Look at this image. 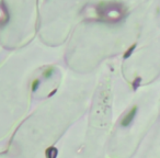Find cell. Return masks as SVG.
Instances as JSON below:
<instances>
[{
	"label": "cell",
	"mask_w": 160,
	"mask_h": 158,
	"mask_svg": "<svg viewBox=\"0 0 160 158\" xmlns=\"http://www.w3.org/2000/svg\"><path fill=\"white\" fill-rule=\"evenodd\" d=\"M136 113H137V107L132 108L131 111H129L128 113H127L126 115L123 118L122 122H121V125H122V126H124V127L125 126H128V125L131 124L132 122H133V120H134V118H135Z\"/></svg>",
	"instance_id": "3"
},
{
	"label": "cell",
	"mask_w": 160,
	"mask_h": 158,
	"mask_svg": "<svg viewBox=\"0 0 160 158\" xmlns=\"http://www.w3.org/2000/svg\"><path fill=\"white\" fill-rule=\"evenodd\" d=\"M97 21L104 23H118L124 19L126 9L120 3H101L96 7Z\"/></svg>",
	"instance_id": "1"
},
{
	"label": "cell",
	"mask_w": 160,
	"mask_h": 158,
	"mask_svg": "<svg viewBox=\"0 0 160 158\" xmlns=\"http://www.w3.org/2000/svg\"><path fill=\"white\" fill-rule=\"evenodd\" d=\"M41 81L40 79H34L33 81H32V85H31V88H32V91H36L38 88V86H40Z\"/></svg>",
	"instance_id": "6"
},
{
	"label": "cell",
	"mask_w": 160,
	"mask_h": 158,
	"mask_svg": "<svg viewBox=\"0 0 160 158\" xmlns=\"http://www.w3.org/2000/svg\"><path fill=\"white\" fill-rule=\"evenodd\" d=\"M135 47H136V45L134 44V45H132V46L129 47L128 49H127L126 53L124 54V58H125V59H126V58H128L129 56H131L132 54H133V51H134V49H135Z\"/></svg>",
	"instance_id": "7"
},
{
	"label": "cell",
	"mask_w": 160,
	"mask_h": 158,
	"mask_svg": "<svg viewBox=\"0 0 160 158\" xmlns=\"http://www.w3.org/2000/svg\"><path fill=\"white\" fill-rule=\"evenodd\" d=\"M54 73H55V69H54L53 67H49V68L45 69V70L43 71V77H44L45 79H48V78H51L52 76L54 75Z\"/></svg>",
	"instance_id": "5"
},
{
	"label": "cell",
	"mask_w": 160,
	"mask_h": 158,
	"mask_svg": "<svg viewBox=\"0 0 160 158\" xmlns=\"http://www.w3.org/2000/svg\"><path fill=\"white\" fill-rule=\"evenodd\" d=\"M10 20V14L7 6L3 1H0V28L5 27Z\"/></svg>",
	"instance_id": "2"
},
{
	"label": "cell",
	"mask_w": 160,
	"mask_h": 158,
	"mask_svg": "<svg viewBox=\"0 0 160 158\" xmlns=\"http://www.w3.org/2000/svg\"><path fill=\"white\" fill-rule=\"evenodd\" d=\"M58 155V150L57 148H55V147H48V148L46 149V151H45V156H46V158H56Z\"/></svg>",
	"instance_id": "4"
},
{
	"label": "cell",
	"mask_w": 160,
	"mask_h": 158,
	"mask_svg": "<svg viewBox=\"0 0 160 158\" xmlns=\"http://www.w3.org/2000/svg\"><path fill=\"white\" fill-rule=\"evenodd\" d=\"M140 84V78H136L135 79V81L133 83V87H134V89H137V87H138V85Z\"/></svg>",
	"instance_id": "8"
},
{
	"label": "cell",
	"mask_w": 160,
	"mask_h": 158,
	"mask_svg": "<svg viewBox=\"0 0 160 158\" xmlns=\"http://www.w3.org/2000/svg\"><path fill=\"white\" fill-rule=\"evenodd\" d=\"M56 91H57V90H56V89H55V90H54V91H53V92H51V94H48V97H52V96H53V94H56Z\"/></svg>",
	"instance_id": "9"
}]
</instances>
